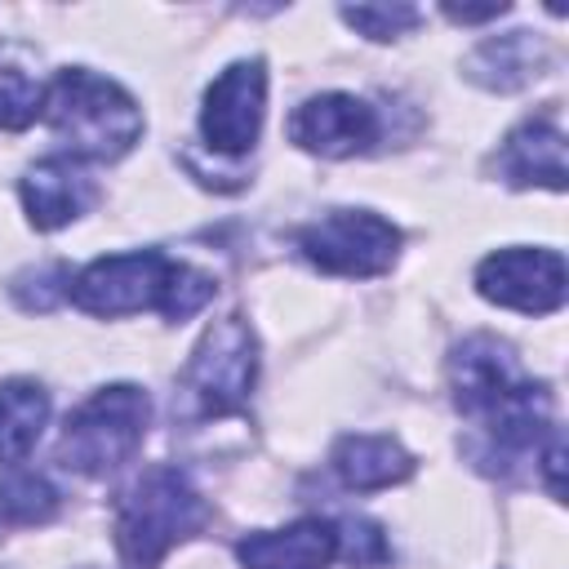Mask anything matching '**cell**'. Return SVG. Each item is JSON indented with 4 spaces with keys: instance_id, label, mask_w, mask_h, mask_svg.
<instances>
[{
    "instance_id": "obj_1",
    "label": "cell",
    "mask_w": 569,
    "mask_h": 569,
    "mask_svg": "<svg viewBox=\"0 0 569 569\" xmlns=\"http://www.w3.org/2000/svg\"><path fill=\"white\" fill-rule=\"evenodd\" d=\"M453 405L480 422L493 458L538 453V440L551 436V396L542 382H529L516 365V351L493 333H471L449 356Z\"/></svg>"
},
{
    "instance_id": "obj_2",
    "label": "cell",
    "mask_w": 569,
    "mask_h": 569,
    "mask_svg": "<svg viewBox=\"0 0 569 569\" xmlns=\"http://www.w3.org/2000/svg\"><path fill=\"white\" fill-rule=\"evenodd\" d=\"M213 276L196 271L160 249H133L93 258L67 280V298L89 316H138L160 311L164 320H187L213 298Z\"/></svg>"
},
{
    "instance_id": "obj_3",
    "label": "cell",
    "mask_w": 569,
    "mask_h": 569,
    "mask_svg": "<svg viewBox=\"0 0 569 569\" xmlns=\"http://www.w3.org/2000/svg\"><path fill=\"white\" fill-rule=\"evenodd\" d=\"M204 520L209 507L178 467L156 462L138 471L116 498V547L124 569H156L169 547L200 533Z\"/></svg>"
},
{
    "instance_id": "obj_4",
    "label": "cell",
    "mask_w": 569,
    "mask_h": 569,
    "mask_svg": "<svg viewBox=\"0 0 569 569\" xmlns=\"http://www.w3.org/2000/svg\"><path fill=\"white\" fill-rule=\"evenodd\" d=\"M44 120L80 160H120L142 138L138 102L89 67H62L44 93Z\"/></svg>"
},
{
    "instance_id": "obj_5",
    "label": "cell",
    "mask_w": 569,
    "mask_h": 569,
    "mask_svg": "<svg viewBox=\"0 0 569 569\" xmlns=\"http://www.w3.org/2000/svg\"><path fill=\"white\" fill-rule=\"evenodd\" d=\"M147 422H151L147 391L133 382H111L67 413L58 462L80 476H111L142 449Z\"/></svg>"
},
{
    "instance_id": "obj_6",
    "label": "cell",
    "mask_w": 569,
    "mask_h": 569,
    "mask_svg": "<svg viewBox=\"0 0 569 569\" xmlns=\"http://www.w3.org/2000/svg\"><path fill=\"white\" fill-rule=\"evenodd\" d=\"M258 378V338L244 316H222L196 342L182 369V400L196 418H227L249 405Z\"/></svg>"
},
{
    "instance_id": "obj_7",
    "label": "cell",
    "mask_w": 569,
    "mask_h": 569,
    "mask_svg": "<svg viewBox=\"0 0 569 569\" xmlns=\"http://www.w3.org/2000/svg\"><path fill=\"white\" fill-rule=\"evenodd\" d=\"M298 249L329 276H382L400 253V231L369 209H329L298 231Z\"/></svg>"
},
{
    "instance_id": "obj_8",
    "label": "cell",
    "mask_w": 569,
    "mask_h": 569,
    "mask_svg": "<svg viewBox=\"0 0 569 569\" xmlns=\"http://www.w3.org/2000/svg\"><path fill=\"white\" fill-rule=\"evenodd\" d=\"M262 111H267V67L262 58H240L204 89L200 133L213 151L244 156L258 142Z\"/></svg>"
},
{
    "instance_id": "obj_9",
    "label": "cell",
    "mask_w": 569,
    "mask_h": 569,
    "mask_svg": "<svg viewBox=\"0 0 569 569\" xmlns=\"http://www.w3.org/2000/svg\"><path fill=\"white\" fill-rule=\"evenodd\" d=\"M476 289L498 307L547 316L560 311L569 293V276L556 249H498L476 267Z\"/></svg>"
},
{
    "instance_id": "obj_10",
    "label": "cell",
    "mask_w": 569,
    "mask_h": 569,
    "mask_svg": "<svg viewBox=\"0 0 569 569\" xmlns=\"http://www.w3.org/2000/svg\"><path fill=\"white\" fill-rule=\"evenodd\" d=\"M289 138L325 160L360 156L378 142V111L356 93H316L289 116Z\"/></svg>"
},
{
    "instance_id": "obj_11",
    "label": "cell",
    "mask_w": 569,
    "mask_h": 569,
    "mask_svg": "<svg viewBox=\"0 0 569 569\" xmlns=\"http://www.w3.org/2000/svg\"><path fill=\"white\" fill-rule=\"evenodd\" d=\"M493 169L502 182L511 187H547V191H565V129L556 120V111H542V116H529L520 120L502 151L493 156Z\"/></svg>"
},
{
    "instance_id": "obj_12",
    "label": "cell",
    "mask_w": 569,
    "mask_h": 569,
    "mask_svg": "<svg viewBox=\"0 0 569 569\" xmlns=\"http://www.w3.org/2000/svg\"><path fill=\"white\" fill-rule=\"evenodd\" d=\"M18 191H22V204H27V218L36 231H58V227L76 222L98 200L93 178L71 156H49V160L31 164L22 173Z\"/></svg>"
},
{
    "instance_id": "obj_13",
    "label": "cell",
    "mask_w": 569,
    "mask_h": 569,
    "mask_svg": "<svg viewBox=\"0 0 569 569\" xmlns=\"http://www.w3.org/2000/svg\"><path fill=\"white\" fill-rule=\"evenodd\" d=\"M244 569H329L338 556V525L307 516L284 529H258L236 542Z\"/></svg>"
},
{
    "instance_id": "obj_14",
    "label": "cell",
    "mask_w": 569,
    "mask_h": 569,
    "mask_svg": "<svg viewBox=\"0 0 569 569\" xmlns=\"http://www.w3.org/2000/svg\"><path fill=\"white\" fill-rule=\"evenodd\" d=\"M333 471L347 489L373 493L413 476V453L391 436H342L333 445Z\"/></svg>"
},
{
    "instance_id": "obj_15",
    "label": "cell",
    "mask_w": 569,
    "mask_h": 569,
    "mask_svg": "<svg viewBox=\"0 0 569 569\" xmlns=\"http://www.w3.org/2000/svg\"><path fill=\"white\" fill-rule=\"evenodd\" d=\"M542 67H547V49L529 31L493 36V40L476 44V53L467 58V76L476 84H485V89H498V93H511V89L538 80Z\"/></svg>"
},
{
    "instance_id": "obj_16",
    "label": "cell",
    "mask_w": 569,
    "mask_h": 569,
    "mask_svg": "<svg viewBox=\"0 0 569 569\" xmlns=\"http://www.w3.org/2000/svg\"><path fill=\"white\" fill-rule=\"evenodd\" d=\"M49 422V391L31 378L0 382V462H22Z\"/></svg>"
},
{
    "instance_id": "obj_17",
    "label": "cell",
    "mask_w": 569,
    "mask_h": 569,
    "mask_svg": "<svg viewBox=\"0 0 569 569\" xmlns=\"http://www.w3.org/2000/svg\"><path fill=\"white\" fill-rule=\"evenodd\" d=\"M58 511V489L40 471H9L0 476V529L44 525Z\"/></svg>"
},
{
    "instance_id": "obj_18",
    "label": "cell",
    "mask_w": 569,
    "mask_h": 569,
    "mask_svg": "<svg viewBox=\"0 0 569 569\" xmlns=\"http://www.w3.org/2000/svg\"><path fill=\"white\" fill-rule=\"evenodd\" d=\"M44 111V89L22 53L0 49V129H27Z\"/></svg>"
},
{
    "instance_id": "obj_19",
    "label": "cell",
    "mask_w": 569,
    "mask_h": 569,
    "mask_svg": "<svg viewBox=\"0 0 569 569\" xmlns=\"http://www.w3.org/2000/svg\"><path fill=\"white\" fill-rule=\"evenodd\" d=\"M338 13H342L347 27H356L369 40H396L409 27H418V18H422L413 4H347Z\"/></svg>"
},
{
    "instance_id": "obj_20",
    "label": "cell",
    "mask_w": 569,
    "mask_h": 569,
    "mask_svg": "<svg viewBox=\"0 0 569 569\" xmlns=\"http://www.w3.org/2000/svg\"><path fill=\"white\" fill-rule=\"evenodd\" d=\"M338 556L351 569H373V565H387L391 547L373 520H342L338 525Z\"/></svg>"
},
{
    "instance_id": "obj_21",
    "label": "cell",
    "mask_w": 569,
    "mask_h": 569,
    "mask_svg": "<svg viewBox=\"0 0 569 569\" xmlns=\"http://www.w3.org/2000/svg\"><path fill=\"white\" fill-rule=\"evenodd\" d=\"M507 4H480V9H467V4H445V18L453 22H489V18H502Z\"/></svg>"
}]
</instances>
